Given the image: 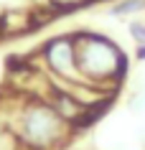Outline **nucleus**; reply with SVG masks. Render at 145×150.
<instances>
[{
    "mask_svg": "<svg viewBox=\"0 0 145 150\" xmlns=\"http://www.w3.org/2000/svg\"><path fill=\"white\" fill-rule=\"evenodd\" d=\"M18 135L36 150H51L69 135V122L43 99H31L18 115Z\"/></svg>",
    "mask_w": 145,
    "mask_h": 150,
    "instance_id": "nucleus-1",
    "label": "nucleus"
},
{
    "mask_svg": "<svg viewBox=\"0 0 145 150\" xmlns=\"http://www.w3.org/2000/svg\"><path fill=\"white\" fill-rule=\"evenodd\" d=\"M74 51H76L79 74L84 76L87 84H94L99 79L115 76L117 69L122 66V56L110 43H105L102 38L79 36V38H74Z\"/></svg>",
    "mask_w": 145,
    "mask_h": 150,
    "instance_id": "nucleus-2",
    "label": "nucleus"
},
{
    "mask_svg": "<svg viewBox=\"0 0 145 150\" xmlns=\"http://www.w3.org/2000/svg\"><path fill=\"white\" fill-rule=\"evenodd\" d=\"M43 64L54 76V84H87L76 66V51H74V38H54L48 41L43 51Z\"/></svg>",
    "mask_w": 145,
    "mask_h": 150,
    "instance_id": "nucleus-3",
    "label": "nucleus"
},
{
    "mask_svg": "<svg viewBox=\"0 0 145 150\" xmlns=\"http://www.w3.org/2000/svg\"><path fill=\"white\" fill-rule=\"evenodd\" d=\"M0 25H3L5 33H21V31H28L33 23H31V16L28 13H8Z\"/></svg>",
    "mask_w": 145,
    "mask_h": 150,
    "instance_id": "nucleus-4",
    "label": "nucleus"
},
{
    "mask_svg": "<svg viewBox=\"0 0 145 150\" xmlns=\"http://www.w3.org/2000/svg\"><path fill=\"white\" fill-rule=\"evenodd\" d=\"M143 5V0H127V3H122L120 8H117V13H132V10H137Z\"/></svg>",
    "mask_w": 145,
    "mask_h": 150,
    "instance_id": "nucleus-5",
    "label": "nucleus"
},
{
    "mask_svg": "<svg viewBox=\"0 0 145 150\" xmlns=\"http://www.w3.org/2000/svg\"><path fill=\"white\" fill-rule=\"evenodd\" d=\"M81 0H51V5L56 8H71V5H79Z\"/></svg>",
    "mask_w": 145,
    "mask_h": 150,
    "instance_id": "nucleus-6",
    "label": "nucleus"
},
{
    "mask_svg": "<svg viewBox=\"0 0 145 150\" xmlns=\"http://www.w3.org/2000/svg\"><path fill=\"white\" fill-rule=\"evenodd\" d=\"M132 36H135L140 43H145V25H132Z\"/></svg>",
    "mask_w": 145,
    "mask_h": 150,
    "instance_id": "nucleus-7",
    "label": "nucleus"
},
{
    "mask_svg": "<svg viewBox=\"0 0 145 150\" xmlns=\"http://www.w3.org/2000/svg\"><path fill=\"white\" fill-rule=\"evenodd\" d=\"M140 59H145V46H143V48H140Z\"/></svg>",
    "mask_w": 145,
    "mask_h": 150,
    "instance_id": "nucleus-8",
    "label": "nucleus"
}]
</instances>
